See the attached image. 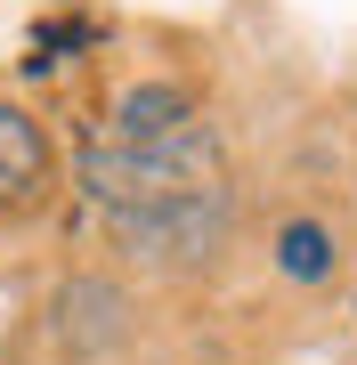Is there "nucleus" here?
<instances>
[{
    "label": "nucleus",
    "instance_id": "nucleus-5",
    "mask_svg": "<svg viewBox=\"0 0 357 365\" xmlns=\"http://www.w3.org/2000/svg\"><path fill=\"white\" fill-rule=\"evenodd\" d=\"M195 122H203L195 81H130V90L114 98V138L122 146H162V138L195 130Z\"/></svg>",
    "mask_w": 357,
    "mask_h": 365
},
{
    "label": "nucleus",
    "instance_id": "nucleus-3",
    "mask_svg": "<svg viewBox=\"0 0 357 365\" xmlns=\"http://www.w3.org/2000/svg\"><path fill=\"white\" fill-rule=\"evenodd\" d=\"M130 317H138V300L122 276H66V284L49 292V333H57V349H73V357H106L130 341Z\"/></svg>",
    "mask_w": 357,
    "mask_h": 365
},
{
    "label": "nucleus",
    "instance_id": "nucleus-1",
    "mask_svg": "<svg viewBox=\"0 0 357 365\" xmlns=\"http://www.w3.org/2000/svg\"><path fill=\"white\" fill-rule=\"evenodd\" d=\"M227 179V146L212 122H195V130L162 138V146H122V138H98L81 146L73 163V187L90 195L106 220H130V211H162L179 195H203V187Z\"/></svg>",
    "mask_w": 357,
    "mask_h": 365
},
{
    "label": "nucleus",
    "instance_id": "nucleus-6",
    "mask_svg": "<svg viewBox=\"0 0 357 365\" xmlns=\"http://www.w3.org/2000/svg\"><path fill=\"white\" fill-rule=\"evenodd\" d=\"M268 268H276L284 284H333V268H341V235H333V220L292 211V220L268 235Z\"/></svg>",
    "mask_w": 357,
    "mask_h": 365
},
{
    "label": "nucleus",
    "instance_id": "nucleus-2",
    "mask_svg": "<svg viewBox=\"0 0 357 365\" xmlns=\"http://www.w3.org/2000/svg\"><path fill=\"white\" fill-rule=\"evenodd\" d=\"M106 227L146 268H203L227 244V227H236V187L219 179V187H203V195H179L162 211H130V220H106Z\"/></svg>",
    "mask_w": 357,
    "mask_h": 365
},
{
    "label": "nucleus",
    "instance_id": "nucleus-4",
    "mask_svg": "<svg viewBox=\"0 0 357 365\" xmlns=\"http://www.w3.org/2000/svg\"><path fill=\"white\" fill-rule=\"evenodd\" d=\"M57 187V155H49V130L25 114L16 98H0V220H25V211L49 203Z\"/></svg>",
    "mask_w": 357,
    "mask_h": 365
}]
</instances>
